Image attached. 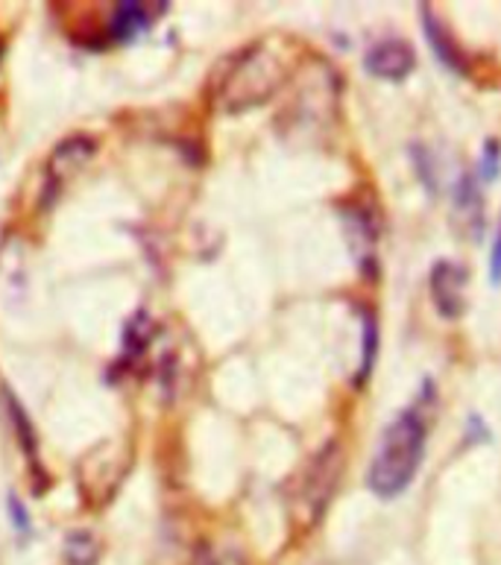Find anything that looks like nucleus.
I'll list each match as a JSON object with an SVG mask.
<instances>
[{"label": "nucleus", "mask_w": 501, "mask_h": 565, "mask_svg": "<svg viewBox=\"0 0 501 565\" xmlns=\"http://www.w3.org/2000/svg\"><path fill=\"white\" fill-rule=\"evenodd\" d=\"M423 396L417 405L405 407L387 428L375 448L366 487L384 501L399 498L417 478L428 446V419H425Z\"/></svg>", "instance_id": "nucleus-1"}, {"label": "nucleus", "mask_w": 501, "mask_h": 565, "mask_svg": "<svg viewBox=\"0 0 501 565\" xmlns=\"http://www.w3.org/2000/svg\"><path fill=\"white\" fill-rule=\"evenodd\" d=\"M294 71V47L290 42L273 39L241 53L223 83V106L230 111H244L262 106L279 92Z\"/></svg>", "instance_id": "nucleus-2"}, {"label": "nucleus", "mask_w": 501, "mask_h": 565, "mask_svg": "<svg viewBox=\"0 0 501 565\" xmlns=\"http://www.w3.org/2000/svg\"><path fill=\"white\" fill-rule=\"evenodd\" d=\"M338 472H340V455H338V446H326L320 451L311 469L306 472L302 478V487L297 492V504H299V513L306 522H317L320 513H323L326 501L329 495L334 492V483H338Z\"/></svg>", "instance_id": "nucleus-3"}, {"label": "nucleus", "mask_w": 501, "mask_h": 565, "mask_svg": "<svg viewBox=\"0 0 501 565\" xmlns=\"http://www.w3.org/2000/svg\"><path fill=\"white\" fill-rule=\"evenodd\" d=\"M431 285V299L434 308L440 313L443 320H458L467 311V287H469V270L463 264L440 258L431 267L428 276Z\"/></svg>", "instance_id": "nucleus-4"}, {"label": "nucleus", "mask_w": 501, "mask_h": 565, "mask_svg": "<svg viewBox=\"0 0 501 565\" xmlns=\"http://www.w3.org/2000/svg\"><path fill=\"white\" fill-rule=\"evenodd\" d=\"M417 68V53L405 39H382L364 53V71L384 83H402Z\"/></svg>", "instance_id": "nucleus-5"}, {"label": "nucleus", "mask_w": 501, "mask_h": 565, "mask_svg": "<svg viewBox=\"0 0 501 565\" xmlns=\"http://www.w3.org/2000/svg\"><path fill=\"white\" fill-rule=\"evenodd\" d=\"M419 15H423L425 39H428V44H431V51L437 53V60H440L449 71H455V74H469L467 53L460 51V44L451 39V33L443 26L440 18L434 15V9L428 7V3H423Z\"/></svg>", "instance_id": "nucleus-6"}, {"label": "nucleus", "mask_w": 501, "mask_h": 565, "mask_svg": "<svg viewBox=\"0 0 501 565\" xmlns=\"http://www.w3.org/2000/svg\"><path fill=\"white\" fill-rule=\"evenodd\" d=\"M455 217L463 235L478 237L484 232V196L472 173H463L455 185Z\"/></svg>", "instance_id": "nucleus-7"}, {"label": "nucleus", "mask_w": 501, "mask_h": 565, "mask_svg": "<svg viewBox=\"0 0 501 565\" xmlns=\"http://www.w3.org/2000/svg\"><path fill=\"white\" fill-rule=\"evenodd\" d=\"M97 143L88 141V138H71V141L60 143V150L53 152L51 168H47V177H51L53 185H62L68 173H74L77 168H83L85 161L92 159Z\"/></svg>", "instance_id": "nucleus-8"}, {"label": "nucleus", "mask_w": 501, "mask_h": 565, "mask_svg": "<svg viewBox=\"0 0 501 565\" xmlns=\"http://www.w3.org/2000/svg\"><path fill=\"white\" fill-rule=\"evenodd\" d=\"M147 24H150L147 3L127 0V3H118V12H115V21H111V33L127 42V39H132V35L145 33Z\"/></svg>", "instance_id": "nucleus-9"}, {"label": "nucleus", "mask_w": 501, "mask_h": 565, "mask_svg": "<svg viewBox=\"0 0 501 565\" xmlns=\"http://www.w3.org/2000/svg\"><path fill=\"white\" fill-rule=\"evenodd\" d=\"M100 542L88 531H71L65 536V563L68 565H97Z\"/></svg>", "instance_id": "nucleus-10"}, {"label": "nucleus", "mask_w": 501, "mask_h": 565, "mask_svg": "<svg viewBox=\"0 0 501 565\" xmlns=\"http://www.w3.org/2000/svg\"><path fill=\"white\" fill-rule=\"evenodd\" d=\"M375 354H379V326L370 313H364V340H361V366H358L355 381L358 384H364L366 375L373 372Z\"/></svg>", "instance_id": "nucleus-11"}, {"label": "nucleus", "mask_w": 501, "mask_h": 565, "mask_svg": "<svg viewBox=\"0 0 501 565\" xmlns=\"http://www.w3.org/2000/svg\"><path fill=\"white\" fill-rule=\"evenodd\" d=\"M501 170V143L495 138H487V143L481 147V159H478V177L481 182H493Z\"/></svg>", "instance_id": "nucleus-12"}, {"label": "nucleus", "mask_w": 501, "mask_h": 565, "mask_svg": "<svg viewBox=\"0 0 501 565\" xmlns=\"http://www.w3.org/2000/svg\"><path fill=\"white\" fill-rule=\"evenodd\" d=\"M196 565H247V559L241 557L238 551H232V548H226V551H205L203 557L196 559Z\"/></svg>", "instance_id": "nucleus-13"}, {"label": "nucleus", "mask_w": 501, "mask_h": 565, "mask_svg": "<svg viewBox=\"0 0 501 565\" xmlns=\"http://www.w3.org/2000/svg\"><path fill=\"white\" fill-rule=\"evenodd\" d=\"M490 279H493V285L501 281V220L499 226H495L493 246H490Z\"/></svg>", "instance_id": "nucleus-14"}, {"label": "nucleus", "mask_w": 501, "mask_h": 565, "mask_svg": "<svg viewBox=\"0 0 501 565\" xmlns=\"http://www.w3.org/2000/svg\"><path fill=\"white\" fill-rule=\"evenodd\" d=\"M9 513H12V522H15L18 531H30V515H26V507H21L18 495H9Z\"/></svg>", "instance_id": "nucleus-15"}, {"label": "nucleus", "mask_w": 501, "mask_h": 565, "mask_svg": "<svg viewBox=\"0 0 501 565\" xmlns=\"http://www.w3.org/2000/svg\"><path fill=\"white\" fill-rule=\"evenodd\" d=\"M0 56H3V44H0Z\"/></svg>", "instance_id": "nucleus-16"}]
</instances>
